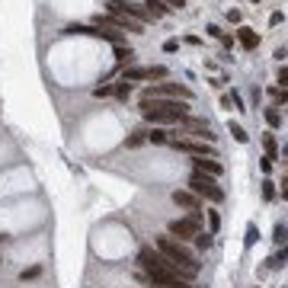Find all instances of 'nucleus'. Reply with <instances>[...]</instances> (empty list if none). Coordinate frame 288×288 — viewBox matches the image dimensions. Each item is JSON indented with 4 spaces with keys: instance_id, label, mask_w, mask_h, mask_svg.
Listing matches in <instances>:
<instances>
[{
    "instance_id": "f257e3e1",
    "label": "nucleus",
    "mask_w": 288,
    "mask_h": 288,
    "mask_svg": "<svg viewBox=\"0 0 288 288\" xmlns=\"http://www.w3.org/2000/svg\"><path fill=\"white\" fill-rule=\"evenodd\" d=\"M138 109L154 125H180L189 115V103L186 99H141Z\"/></svg>"
},
{
    "instance_id": "f03ea898",
    "label": "nucleus",
    "mask_w": 288,
    "mask_h": 288,
    "mask_svg": "<svg viewBox=\"0 0 288 288\" xmlns=\"http://www.w3.org/2000/svg\"><path fill=\"white\" fill-rule=\"evenodd\" d=\"M157 250L163 253V259H167L170 266H173L180 275H186V279H196L198 275V263H196V253L186 247L182 240H176V237H157Z\"/></svg>"
},
{
    "instance_id": "7ed1b4c3",
    "label": "nucleus",
    "mask_w": 288,
    "mask_h": 288,
    "mask_svg": "<svg viewBox=\"0 0 288 288\" xmlns=\"http://www.w3.org/2000/svg\"><path fill=\"white\" fill-rule=\"evenodd\" d=\"M189 192H196L198 198H208V202H224V189L218 186V180L215 176H205V173H192L189 180Z\"/></svg>"
},
{
    "instance_id": "20e7f679",
    "label": "nucleus",
    "mask_w": 288,
    "mask_h": 288,
    "mask_svg": "<svg viewBox=\"0 0 288 288\" xmlns=\"http://www.w3.org/2000/svg\"><path fill=\"white\" fill-rule=\"evenodd\" d=\"M141 99H186L189 103L192 90L182 84H151V87H144Z\"/></svg>"
},
{
    "instance_id": "39448f33",
    "label": "nucleus",
    "mask_w": 288,
    "mask_h": 288,
    "mask_svg": "<svg viewBox=\"0 0 288 288\" xmlns=\"http://www.w3.org/2000/svg\"><path fill=\"white\" fill-rule=\"evenodd\" d=\"M176 135L192 138V141H212L215 131H212V125H208L205 119H189V115H186V119L180 122V131H176Z\"/></svg>"
},
{
    "instance_id": "423d86ee",
    "label": "nucleus",
    "mask_w": 288,
    "mask_h": 288,
    "mask_svg": "<svg viewBox=\"0 0 288 288\" xmlns=\"http://www.w3.org/2000/svg\"><path fill=\"white\" fill-rule=\"evenodd\" d=\"M170 147L189 154V157H218V151L208 141H192V138H170Z\"/></svg>"
},
{
    "instance_id": "0eeeda50",
    "label": "nucleus",
    "mask_w": 288,
    "mask_h": 288,
    "mask_svg": "<svg viewBox=\"0 0 288 288\" xmlns=\"http://www.w3.org/2000/svg\"><path fill=\"white\" fill-rule=\"evenodd\" d=\"M109 10L112 13H122V16H128V19H135V23H151V13L144 10V3H131V0H106Z\"/></svg>"
},
{
    "instance_id": "6e6552de",
    "label": "nucleus",
    "mask_w": 288,
    "mask_h": 288,
    "mask_svg": "<svg viewBox=\"0 0 288 288\" xmlns=\"http://www.w3.org/2000/svg\"><path fill=\"white\" fill-rule=\"evenodd\" d=\"M167 77V68L157 64V68H125L122 71V80L128 84H141V80H163Z\"/></svg>"
},
{
    "instance_id": "1a4fd4ad",
    "label": "nucleus",
    "mask_w": 288,
    "mask_h": 288,
    "mask_svg": "<svg viewBox=\"0 0 288 288\" xmlns=\"http://www.w3.org/2000/svg\"><path fill=\"white\" fill-rule=\"evenodd\" d=\"M170 237H176V240H196V234L202 231V224L198 221H192L189 215L186 218H176V221H170Z\"/></svg>"
},
{
    "instance_id": "9d476101",
    "label": "nucleus",
    "mask_w": 288,
    "mask_h": 288,
    "mask_svg": "<svg viewBox=\"0 0 288 288\" xmlns=\"http://www.w3.org/2000/svg\"><path fill=\"white\" fill-rule=\"evenodd\" d=\"M173 202L180 205V208H186V212H198V208H202V198H198L196 192H189V189H176Z\"/></svg>"
},
{
    "instance_id": "9b49d317",
    "label": "nucleus",
    "mask_w": 288,
    "mask_h": 288,
    "mask_svg": "<svg viewBox=\"0 0 288 288\" xmlns=\"http://www.w3.org/2000/svg\"><path fill=\"white\" fill-rule=\"evenodd\" d=\"M192 167H196V173H205V176H215L218 180L221 176V163L215 157H196L192 160Z\"/></svg>"
},
{
    "instance_id": "f8f14e48",
    "label": "nucleus",
    "mask_w": 288,
    "mask_h": 288,
    "mask_svg": "<svg viewBox=\"0 0 288 288\" xmlns=\"http://www.w3.org/2000/svg\"><path fill=\"white\" fill-rule=\"evenodd\" d=\"M237 38H240V45L247 48V52H253V48L259 45V36H256V29H250V26H240V29H237Z\"/></svg>"
},
{
    "instance_id": "ddd939ff",
    "label": "nucleus",
    "mask_w": 288,
    "mask_h": 288,
    "mask_svg": "<svg viewBox=\"0 0 288 288\" xmlns=\"http://www.w3.org/2000/svg\"><path fill=\"white\" fill-rule=\"evenodd\" d=\"M144 10H147L154 19H163V16H170V7L163 3V0H144Z\"/></svg>"
},
{
    "instance_id": "4468645a",
    "label": "nucleus",
    "mask_w": 288,
    "mask_h": 288,
    "mask_svg": "<svg viewBox=\"0 0 288 288\" xmlns=\"http://www.w3.org/2000/svg\"><path fill=\"white\" fill-rule=\"evenodd\" d=\"M266 263H269V269H282V266H288V243L282 247L279 253H272V256L266 259Z\"/></svg>"
},
{
    "instance_id": "2eb2a0df",
    "label": "nucleus",
    "mask_w": 288,
    "mask_h": 288,
    "mask_svg": "<svg viewBox=\"0 0 288 288\" xmlns=\"http://www.w3.org/2000/svg\"><path fill=\"white\" fill-rule=\"evenodd\" d=\"M263 115H266V125H269L272 131H275V128H282V112H279V106H269Z\"/></svg>"
},
{
    "instance_id": "dca6fc26",
    "label": "nucleus",
    "mask_w": 288,
    "mask_h": 288,
    "mask_svg": "<svg viewBox=\"0 0 288 288\" xmlns=\"http://www.w3.org/2000/svg\"><path fill=\"white\" fill-rule=\"evenodd\" d=\"M147 141V128H135L128 138H125V147H138V144Z\"/></svg>"
},
{
    "instance_id": "f3484780",
    "label": "nucleus",
    "mask_w": 288,
    "mask_h": 288,
    "mask_svg": "<svg viewBox=\"0 0 288 288\" xmlns=\"http://www.w3.org/2000/svg\"><path fill=\"white\" fill-rule=\"evenodd\" d=\"M263 144H266V157L275 160V154H279V141H275L272 131H266V135H263Z\"/></svg>"
},
{
    "instance_id": "a211bd4d",
    "label": "nucleus",
    "mask_w": 288,
    "mask_h": 288,
    "mask_svg": "<svg viewBox=\"0 0 288 288\" xmlns=\"http://www.w3.org/2000/svg\"><path fill=\"white\" fill-rule=\"evenodd\" d=\"M272 240L279 243V247H285V243H288V224H282V221L275 224V228H272Z\"/></svg>"
},
{
    "instance_id": "6ab92c4d",
    "label": "nucleus",
    "mask_w": 288,
    "mask_h": 288,
    "mask_svg": "<svg viewBox=\"0 0 288 288\" xmlns=\"http://www.w3.org/2000/svg\"><path fill=\"white\" fill-rule=\"evenodd\" d=\"M115 61H119V64H131V61H135V52L125 48V45H115Z\"/></svg>"
},
{
    "instance_id": "aec40b11",
    "label": "nucleus",
    "mask_w": 288,
    "mask_h": 288,
    "mask_svg": "<svg viewBox=\"0 0 288 288\" xmlns=\"http://www.w3.org/2000/svg\"><path fill=\"white\" fill-rule=\"evenodd\" d=\"M269 99H272V106H282V103H288V90H282V87H269Z\"/></svg>"
},
{
    "instance_id": "412c9836",
    "label": "nucleus",
    "mask_w": 288,
    "mask_h": 288,
    "mask_svg": "<svg viewBox=\"0 0 288 288\" xmlns=\"http://www.w3.org/2000/svg\"><path fill=\"white\" fill-rule=\"evenodd\" d=\"M147 141H151V144H170V131L154 128V131H147Z\"/></svg>"
},
{
    "instance_id": "4be33fe9",
    "label": "nucleus",
    "mask_w": 288,
    "mask_h": 288,
    "mask_svg": "<svg viewBox=\"0 0 288 288\" xmlns=\"http://www.w3.org/2000/svg\"><path fill=\"white\" fill-rule=\"evenodd\" d=\"M228 128H231V135H234V141H237V144H247V138H250V135L243 131V125H237V122H231Z\"/></svg>"
},
{
    "instance_id": "5701e85b",
    "label": "nucleus",
    "mask_w": 288,
    "mask_h": 288,
    "mask_svg": "<svg viewBox=\"0 0 288 288\" xmlns=\"http://www.w3.org/2000/svg\"><path fill=\"white\" fill-rule=\"evenodd\" d=\"M212 243H215L212 234H205V231H198V234H196V247H198V250H208Z\"/></svg>"
},
{
    "instance_id": "b1692460",
    "label": "nucleus",
    "mask_w": 288,
    "mask_h": 288,
    "mask_svg": "<svg viewBox=\"0 0 288 288\" xmlns=\"http://www.w3.org/2000/svg\"><path fill=\"white\" fill-rule=\"evenodd\" d=\"M256 240H259V228H256V224H247V237H243V243H247V247H253Z\"/></svg>"
},
{
    "instance_id": "393cba45",
    "label": "nucleus",
    "mask_w": 288,
    "mask_h": 288,
    "mask_svg": "<svg viewBox=\"0 0 288 288\" xmlns=\"http://www.w3.org/2000/svg\"><path fill=\"white\" fill-rule=\"evenodd\" d=\"M115 96H119V99H128V96H131V84H128V80H119V87H115Z\"/></svg>"
},
{
    "instance_id": "a878e982",
    "label": "nucleus",
    "mask_w": 288,
    "mask_h": 288,
    "mask_svg": "<svg viewBox=\"0 0 288 288\" xmlns=\"http://www.w3.org/2000/svg\"><path fill=\"white\" fill-rule=\"evenodd\" d=\"M263 198H266V202H272V198H275V182L272 180H263Z\"/></svg>"
},
{
    "instance_id": "bb28decb",
    "label": "nucleus",
    "mask_w": 288,
    "mask_h": 288,
    "mask_svg": "<svg viewBox=\"0 0 288 288\" xmlns=\"http://www.w3.org/2000/svg\"><path fill=\"white\" fill-rule=\"evenodd\" d=\"M96 96H115V87H109V84H103V87H96Z\"/></svg>"
},
{
    "instance_id": "cd10ccee",
    "label": "nucleus",
    "mask_w": 288,
    "mask_h": 288,
    "mask_svg": "<svg viewBox=\"0 0 288 288\" xmlns=\"http://www.w3.org/2000/svg\"><path fill=\"white\" fill-rule=\"evenodd\" d=\"M279 84L282 90H288V68H279Z\"/></svg>"
},
{
    "instance_id": "c85d7f7f",
    "label": "nucleus",
    "mask_w": 288,
    "mask_h": 288,
    "mask_svg": "<svg viewBox=\"0 0 288 288\" xmlns=\"http://www.w3.org/2000/svg\"><path fill=\"white\" fill-rule=\"evenodd\" d=\"M208 221H212V234H215V231L221 228V218H218V212H212V215H208Z\"/></svg>"
},
{
    "instance_id": "c756f323",
    "label": "nucleus",
    "mask_w": 288,
    "mask_h": 288,
    "mask_svg": "<svg viewBox=\"0 0 288 288\" xmlns=\"http://www.w3.org/2000/svg\"><path fill=\"white\" fill-rule=\"evenodd\" d=\"M176 48H180V42H176V38H167V42H163V52H176Z\"/></svg>"
},
{
    "instance_id": "7c9ffc66",
    "label": "nucleus",
    "mask_w": 288,
    "mask_h": 288,
    "mask_svg": "<svg viewBox=\"0 0 288 288\" xmlns=\"http://www.w3.org/2000/svg\"><path fill=\"white\" fill-rule=\"evenodd\" d=\"M259 167H263V173H269V170H272V157H263V160H259Z\"/></svg>"
},
{
    "instance_id": "2f4dec72",
    "label": "nucleus",
    "mask_w": 288,
    "mask_h": 288,
    "mask_svg": "<svg viewBox=\"0 0 288 288\" xmlns=\"http://www.w3.org/2000/svg\"><path fill=\"white\" fill-rule=\"evenodd\" d=\"M228 19H231V23H240V19H243L240 10H228Z\"/></svg>"
},
{
    "instance_id": "473e14b6",
    "label": "nucleus",
    "mask_w": 288,
    "mask_h": 288,
    "mask_svg": "<svg viewBox=\"0 0 288 288\" xmlns=\"http://www.w3.org/2000/svg\"><path fill=\"white\" fill-rule=\"evenodd\" d=\"M208 36H212V38H221V36H224V32H221V29H218V26H215V23H212V26H208Z\"/></svg>"
},
{
    "instance_id": "72a5a7b5",
    "label": "nucleus",
    "mask_w": 288,
    "mask_h": 288,
    "mask_svg": "<svg viewBox=\"0 0 288 288\" xmlns=\"http://www.w3.org/2000/svg\"><path fill=\"white\" fill-rule=\"evenodd\" d=\"M163 3H167V7H170V10H180V7H182V3H186V0H163Z\"/></svg>"
},
{
    "instance_id": "f704fd0d",
    "label": "nucleus",
    "mask_w": 288,
    "mask_h": 288,
    "mask_svg": "<svg viewBox=\"0 0 288 288\" xmlns=\"http://www.w3.org/2000/svg\"><path fill=\"white\" fill-rule=\"evenodd\" d=\"M282 198H288V176H285V182H282Z\"/></svg>"
},
{
    "instance_id": "c9c22d12",
    "label": "nucleus",
    "mask_w": 288,
    "mask_h": 288,
    "mask_svg": "<svg viewBox=\"0 0 288 288\" xmlns=\"http://www.w3.org/2000/svg\"><path fill=\"white\" fill-rule=\"evenodd\" d=\"M3 240H7V237H3V234H0V243H3Z\"/></svg>"
},
{
    "instance_id": "e433bc0d",
    "label": "nucleus",
    "mask_w": 288,
    "mask_h": 288,
    "mask_svg": "<svg viewBox=\"0 0 288 288\" xmlns=\"http://www.w3.org/2000/svg\"><path fill=\"white\" fill-rule=\"evenodd\" d=\"M253 3H259V0H253Z\"/></svg>"
}]
</instances>
